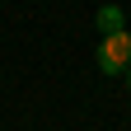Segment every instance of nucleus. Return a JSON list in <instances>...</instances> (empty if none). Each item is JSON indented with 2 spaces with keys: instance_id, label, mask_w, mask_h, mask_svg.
I'll list each match as a JSON object with an SVG mask.
<instances>
[{
  "instance_id": "obj_3",
  "label": "nucleus",
  "mask_w": 131,
  "mask_h": 131,
  "mask_svg": "<svg viewBox=\"0 0 131 131\" xmlns=\"http://www.w3.org/2000/svg\"><path fill=\"white\" fill-rule=\"evenodd\" d=\"M126 75H131V70H126Z\"/></svg>"
},
{
  "instance_id": "obj_2",
  "label": "nucleus",
  "mask_w": 131,
  "mask_h": 131,
  "mask_svg": "<svg viewBox=\"0 0 131 131\" xmlns=\"http://www.w3.org/2000/svg\"><path fill=\"white\" fill-rule=\"evenodd\" d=\"M94 24H98V33H103V38H112V33H126V24H122V9H117V5H103Z\"/></svg>"
},
{
  "instance_id": "obj_1",
  "label": "nucleus",
  "mask_w": 131,
  "mask_h": 131,
  "mask_svg": "<svg viewBox=\"0 0 131 131\" xmlns=\"http://www.w3.org/2000/svg\"><path fill=\"white\" fill-rule=\"evenodd\" d=\"M98 70H103V75L131 70V33H112V38L98 42Z\"/></svg>"
}]
</instances>
